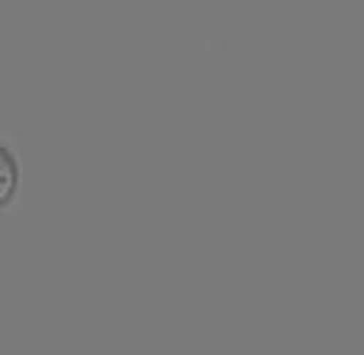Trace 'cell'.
Segmentation results:
<instances>
[{
  "label": "cell",
  "instance_id": "1",
  "mask_svg": "<svg viewBox=\"0 0 364 355\" xmlns=\"http://www.w3.org/2000/svg\"><path fill=\"white\" fill-rule=\"evenodd\" d=\"M14 187H17V165H14L11 153L0 145V207L11 199Z\"/></svg>",
  "mask_w": 364,
  "mask_h": 355
}]
</instances>
